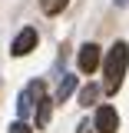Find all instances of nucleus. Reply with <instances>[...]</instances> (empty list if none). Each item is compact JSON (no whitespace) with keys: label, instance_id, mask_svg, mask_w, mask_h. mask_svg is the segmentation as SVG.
Here are the masks:
<instances>
[{"label":"nucleus","instance_id":"nucleus-1","mask_svg":"<svg viewBox=\"0 0 129 133\" xmlns=\"http://www.w3.org/2000/svg\"><path fill=\"white\" fill-rule=\"evenodd\" d=\"M129 70V43H113L106 60H103V73H106V93H116L123 87V77Z\"/></svg>","mask_w":129,"mask_h":133},{"label":"nucleus","instance_id":"nucleus-2","mask_svg":"<svg viewBox=\"0 0 129 133\" xmlns=\"http://www.w3.org/2000/svg\"><path fill=\"white\" fill-rule=\"evenodd\" d=\"M33 100L40 103V100H47L43 97V83L40 80H33L23 93H20V100H17V110H20V120H27V113H30V107H33Z\"/></svg>","mask_w":129,"mask_h":133},{"label":"nucleus","instance_id":"nucleus-3","mask_svg":"<svg viewBox=\"0 0 129 133\" xmlns=\"http://www.w3.org/2000/svg\"><path fill=\"white\" fill-rule=\"evenodd\" d=\"M99 60H103V50H99L96 43H83L80 47V60H76V63H80V73H93L99 66Z\"/></svg>","mask_w":129,"mask_h":133},{"label":"nucleus","instance_id":"nucleus-4","mask_svg":"<svg viewBox=\"0 0 129 133\" xmlns=\"http://www.w3.org/2000/svg\"><path fill=\"white\" fill-rule=\"evenodd\" d=\"M33 47H36V30H33V27H23V30L17 33V40L10 43V53H13V57H27Z\"/></svg>","mask_w":129,"mask_h":133},{"label":"nucleus","instance_id":"nucleus-5","mask_svg":"<svg viewBox=\"0 0 129 133\" xmlns=\"http://www.w3.org/2000/svg\"><path fill=\"white\" fill-rule=\"evenodd\" d=\"M96 130L99 133H116L119 130V113L113 107H99L96 110Z\"/></svg>","mask_w":129,"mask_h":133},{"label":"nucleus","instance_id":"nucleus-6","mask_svg":"<svg viewBox=\"0 0 129 133\" xmlns=\"http://www.w3.org/2000/svg\"><path fill=\"white\" fill-rule=\"evenodd\" d=\"M73 90H76V77H73V73H66L63 80H60V87H56V100H66Z\"/></svg>","mask_w":129,"mask_h":133},{"label":"nucleus","instance_id":"nucleus-7","mask_svg":"<svg viewBox=\"0 0 129 133\" xmlns=\"http://www.w3.org/2000/svg\"><path fill=\"white\" fill-rule=\"evenodd\" d=\"M96 97H99V87H96V83H86V87L80 90V103H83V107H93Z\"/></svg>","mask_w":129,"mask_h":133},{"label":"nucleus","instance_id":"nucleus-8","mask_svg":"<svg viewBox=\"0 0 129 133\" xmlns=\"http://www.w3.org/2000/svg\"><path fill=\"white\" fill-rule=\"evenodd\" d=\"M50 113H53L50 100H40V103H36V127H47V123H50Z\"/></svg>","mask_w":129,"mask_h":133},{"label":"nucleus","instance_id":"nucleus-9","mask_svg":"<svg viewBox=\"0 0 129 133\" xmlns=\"http://www.w3.org/2000/svg\"><path fill=\"white\" fill-rule=\"evenodd\" d=\"M70 0H40V7H43V14H60Z\"/></svg>","mask_w":129,"mask_h":133},{"label":"nucleus","instance_id":"nucleus-10","mask_svg":"<svg viewBox=\"0 0 129 133\" xmlns=\"http://www.w3.org/2000/svg\"><path fill=\"white\" fill-rule=\"evenodd\" d=\"M10 133H30L27 120H17V123H10Z\"/></svg>","mask_w":129,"mask_h":133}]
</instances>
